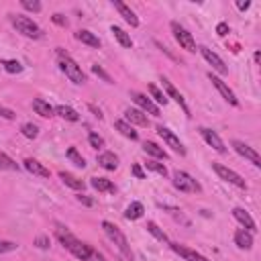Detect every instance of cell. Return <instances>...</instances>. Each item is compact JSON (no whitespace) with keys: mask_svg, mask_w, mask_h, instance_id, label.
<instances>
[{"mask_svg":"<svg viewBox=\"0 0 261 261\" xmlns=\"http://www.w3.org/2000/svg\"><path fill=\"white\" fill-rule=\"evenodd\" d=\"M21 131H23V135H25L27 139H35V137L39 135V127H37V125H33V123H25Z\"/></svg>","mask_w":261,"mask_h":261,"instance_id":"36","label":"cell"},{"mask_svg":"<svg viewBox=\"0 0 261 261\" xmlns=\"http://www.w3.org/2000/svg\"><path fill=\"white\" fill-rule=\"evenodd\" d=\"M208 80H210L212 82V86H214V88L222 94V98L224 100H227L229 104H233V106H239V100H237V96H235V92L229 88V86L227 84H224L220 78H216V76H212V74H208Z\"/></svg>","mask_w":261,"mask_h":261,"instance_id":"10","label":"cell"},{"mask_svg":"<svg viewBox=\"0 0 261 261\" xmlns=\"http://www.w3.org/2000/svg\"><path fill=\"white\" fill-rule=\"evenodd\" d=\"M212 169L218 173V178H220V180L229 182V184H233V186H237V188H241V190H245V188H247V182L243 180L235 169H231V167H227V165H222V163H212Z\"/></svg>","mask_w":261,"mask_h":261,"instance_id":"6","label":"cell"},{"mask_svg":"<svg viewBox=\"0 0 261 261\" xmlns=\"http://www.w3.org/2000/svg\"><path fill=\"white\" fill-rule=\"evenodd\" d=\"M147 165V169H151V171H155V173H159V176H167V169H165V165L163 163H157V161H147L145 163Z\"/></svg>","mask_w":261,"mask_h":261,"instance_id":"37","label":"cell"},{"mask_svg":"<svg viewBox=\"0 0 261 261\" xmlns=\"http://www.w3.org/2000/svg\"><path fill=\"white\" fill-rule=\"evenodd\" d=\"M92 188L94 190H98V192H116V186L110 182V180H106V178H92Z\"/></svg>","mask_w":261,"mask_h":261,"instance_id":"23","label":"cell"},{"mask_svg":"<svg viewBox=\"0 0 261 261\" xmlns=\"http://www.w3.org/2000/svg\"><path fill=\"white\" fill-rule=\"evenodd\" d=\"M78 200H80V202H84V204H88V206L92 204V200H90V198H86V196H82V194L78 196Z\"/></svg>","mask_w":261,"mask_h":261,"instance_id":"48","label":"cell"},{"mask_svg":"<svg viewBox=\"0 0 261 261\" xmlns=\"http://www.w3.org/2000/svg\"><path fill=\"white\" fill-rule=\"evenodd\" d=\"M173 186H176L180 192H186V194H196V192L202 190V186L186 171H176V173H173Z\"/></svg>","mask_w":261,"mask_h":261,"instance_id":"4","label":"cell"},{"mask_svg":"<svg viewBox=\"0 0 261 261\" xmlns=\"http://www.w3.org/2000/svg\"><path fill=\"white\" fill-rule=\"evenodd\" d=\"M143 212H145V208H143L141 202H131V206L127 208V212H125V218H129V220H137V218H141V216H143Z\"/></svg>","mask_w":261,"mask_h":261,"instance_id":"27","label":"cell"},{"mask_svg":"<svg viewBox=\"0 0 261 261\" xmlns=\"http://www.w3.org/2000/svg\"><path fill=\"white\" fill-rule=\"evenodd\" d=\"M143 151L153 155V157H157V159H167V153L157 145V143H153V141H145L143 143Z\"/></svg>","mask_w":261,"mask_h":261,"instance_id":"24","label":"cell"},{"mask_svg":"<svg viewBox=\"0 0 261 261\" xmlns=\"http://www.w3.org/2000/svg\"><path fill=\"white\" fill-rule=\"evenodd\" d=\"M216 33L220 35V37H224V35H229V25H227V23H218Z\"/></svg>","mask_w":261,"mask_h":261,"instance_id":"46","label":"cell"},{"mask_svg":"<svg viewBox=\"0 0 261 261\" xmlns=\"http://www.w3.org/2000/svg\"><path fill=\"white\" fill-rule=\"evenodd\" d=\"M171 31H173V37H176V41L184 47V49H188V51H196V41H194V37H192V33L190 31H186L180 23H171Z\"/></svg>","mask_w":261,"mask_h":261,"instance_id":"7","label":"cell"},{"mask_svg":"<svg viewBox=\"0 0 261 261\" xmlns=\"http://www.w3.org/2000/svg\"><path fill=\"white\" fill-rule=\"evenodd\" d=\"M59 67H61V72L72 80L74 84H84L86 82V74L82 72V67L72 59V57H63L59 59Z\"/></svg>","mask_w":261,"mask_h":261,"instance_id":"5","label":"cell"},{"mask_svg":"<svg viewBox=\"0 0 261 261\" xmlns=\"http://www.w3.org/2000/svg\"><path fill=\"white\" fill-rule=\"evenodd\" d=\"M125 120H127V123H131V125H139V127H147L149 125L145 112L143 110H137V108H129L125 112Z\"/></svg>","mask_w":261,"mask_h":261,"instance_id":"16","label":"cell"},{"mask_svg":"<svg viewBox=\"0 0 261 261\" xmlns=\"http://www.w3.org/2000/svg\"><path fill=\"white\" fill-rule=\"evenodd\" d=\"M157 133H159V137L163 139V141L173 149V151H176V153H180V155H186V147L182 145V141H180V139L176 137V135H173L167 127H159L157 129Z\"/></svg>","mask_w":261,"mask_h":261,"instance_id":"12","label":"cell"},{"mask_svg":"<svg viewBox=\"0 0 261 261\" xmlns=\"http://www.w3.org/2000/svg\"><path fill=\"white\" fill-rule=\"evenodd\" d=\"M90 110L94 112V116H98V118H102V114H100V110H98L96 106H92V104H90Z\"/></svg>","mask_w":261,"mask_h":261,"instance_id":"50","label":"cell"},{"mask_svg":"<svg viewBox=\"0 0 261 261\" xmlns=\"http://www.w3.org/2000/svg\"><path fill=\"white\" fill-rule=\"evenodd\" d=\"M235 243H237L239 249L249 251V249L253 247V235H251L249 231H245V229H241V231L235 233Z\"/></svg>","mask_w":261,"mask_h":261,"instance_id":"19","label":"cell"},{"mask_svg":"<svg viewBox=\"0 0 261 261\" xmlns=\"http://www.w3.org/2000/svg\"><path fill=\"white\" fill-rule=\"evenodd\" d=\"M0 169H8V171H16L19 165H16L6 153H0Z\"/></svg>","mask_w":261,"mask_h":261,"instance_id":"32","label":"cell"},{"mask_svg":"<svg viewBox=\"0 0 261 261\" xmlns=\"http://www.w3.org/2000/svg\"><path fill=\"white\" fill-rule=\"evenodd\" d=\"M253 59H255V63H259V59H261V53H259V51H255V55H253Z\"/></svg>","mask_w":261,"mask_h":261,"instance_id":"51","label":"cell"},{"mask_svg":"<svg viewBox=\"0 0 261 261\" xmlns=\"http://www.w3.org/2000/svg\"><path fill=\"white\" fill-rule=\"evenodd\" d=\"M51 21H53L55 25H59V27H67V19L63 14H53V16H51Z\"/></svg>","mask_w":261,"mask_h":261,"instance_id":"43","label":"cell"},{"mask_svg":"<svg viewBox=\"0 0 261 261\" xmlns=\"http://www.w3.org/2000/svg\"><path fill=\"white\" fill-rule=\"evenodd\" d=\"M237 6H239L241 10H245V8H249V6H251V2H237Z\"/></svg>","mask_w":261,"mask_h":261,"instance_id":"49","label":"cell"},{"mask_svg":"<svg viewBox=\"0 0 261 261\" xmlns=\"http://www.w3.org/2000/svg\"><path fill=\"white\" fill-rule=\"evenodd\" d=\"M161 82H163V86H165V90H167V94H169V96H171L173 100H176V102L180 104V106H182V110H184L186 114H190V110H188V106H186V100H184V96H182V94H180V92L176 90V86H173V84H171V82H169L167 78H163Z\"/></svg>","mask_w":261,"mask_h":261,"instance_id":"20","label":"cell"},{"mask_svg":"<svg viewBox=\"0 0 261 261\" xmlns=\"http://www.w3.org/2000/svg\"><path fill=\"white\" fill-rule=\"evenodd\" d=\"M131 98H133V102H135L143 112H149V114H153V116H159V106H155V104H153L145 94H141V92H131Z\"/></svg>","mask_w":261,"mask_h":261,"instance_id":"11","label":"cell"},{"mask_svg":"<svg viewBox=\"0 0 261 261\" xmlns=\"http://www.w3.org/2000/svg\"><path fill=\"white\" fill-rule=\"evenodd\" d=\"M200 135H202L204 141H206L208 145H210V147H214L218 153H224V151H227V147H224V143H222V139H220L212 129L202 127V129H200Z\"/></svg>","mask_w":261,"mask_h":261,"instance_id":"13","label":"cell"},{"mask_svg":"<svg viewBox=\"0 0 261 261\" xmlns=\"http://www.w3.org/2000/svg\"><path fill=\"white\" fill-rule=\"evenodd\" d=\"M76 39L82 41V43H86V45H90V47H100V39L96 37L94 33H90V31H78L76 33Z\"/></svg>","mask_w":261,"mask_h":261,"instance_id":"26","label":"cell"},{"mask_svg":"<svg viewBox=\"0 0 261 261\" xmlns=\"http://www.w3.org/2000/svg\"><path fill=\"white\" fill-rule=\"evenodd\" d=\"M198 51H200V53H202V57L208 61V63H210L214 69H216V72L218 74H229V67H227V63H224L216 53H214V51L212 49H208V47H198Z\"/></svg>","mask_w":261,"mask_h":261,"instance_id":"8","label":"cell"},{"mask_svg":"<svg viewBox=\"0 0 261 261\" xmlns=\"http://www.w3.org/2000/svg\"><path fill=\"white\" fill-rule=\"evenodd\" d=\"M169 247L176 251L180 257H184L186 261H208L204 255L196 253L194 249H190V247H186V245H180V243H169Z\"/></svg>","mask_w":261,"mask_h":261,"instance_id":"14","label":"cell"},{"mask_svg":"<svg viewBox=\"0 0 261 261\" xmlns=\"http://www.w3.org/2000/svg\"><path fill=\"white\" fill-rule=\"evenodd\" d=\"M133 176L139 178V180H143V178H145V173H143V169L139 167V165H133Z\"/></svg>","mask_w":261,"mask_h":261,"instance_id":"47","label":"cell"},{"mask_svg":"<svg viewBox=\"0 0 261 261\" xmlns=\"http://www.w3.org/2000/svg\"><path fill=\"white\" fill-rule=\"evenodd\" d=\"M112 33H114L116 41H118L120 45H123V47H129V49L133 47V39H131V35H129V33H125L120 27H112Z\"/></svg>","mask_w":261,"mask_h":261,"instance_id":"29","label":"cell"},{"mask_svg":"<svg viewBox=\"0 0 261 261\" xmlns=\"http://www.w3.org/2000/svg\"><path fill=\"white\" fill-rule=\"evenodd\" d=\"M10 21H12L14 29L19 31V33H23L25 37L39 39L41 35H43V31L39 29V25H37V23H33V21L29 19V16H23V14H12V16H10Z\"/></svg>","mask_w":261,"mask_h":261,"instance_id":"3","label":"cell"},{"mask_svg":"<svg viewBox=\"0 0 261 261\" xmlns=\"http://www.w3.org/2000/svg\"><path fill=\"white\" fill-rule=\"evenodd\" d=\"M233 147H235V151L241 155V157L249 159L255 167H261V157H259V153L253 147H249L247 143H243V141H233Z\"/></svg>","mask_w":261,"mask_h":261,"instance_id":"9","label":"cell"},{"mask_svg":"<svg viewBox=\"0 0 261 261\" xmlns=\"http://www.w3.org/2000/svg\"><path fill=\"white\" fill-rule=\"evenodd\" d=\"M2 65H4V69H6L8 74H21V72H23V65H21L19 61H14V59L2 61Z\"/></svg>","mask_w":261,"mask_h":261,"instance_id":"35","label":"cell"},{"mask_svg":"<svg viewBox=\"0 0 261 261\" xmlns=\"http://www.w3.org/2000/svg\"><path fill=\"white\" fill-rule=\"evenodd\" d=\"M114 8L120 12V16L131 25V27H139V19H137V14L127 6V4H123L120 0H114Z\"/></svg>","mask_w":261,"mask_h":261,"instance_id":"17","label":"cell"},{"mask_svg":"<svg viewBox=\"0 0 261 261\" xmlns=\"http://www.w3.org/2000/svg\"><path fill=\"white\" fill-rule=\"evenodd\" d=\"M0 116H4V118H8V120H12V118L16 116V112H12L10 108H4V106H0Z\"/></svg>","mask_w":261,"mask_h":261,"instance_id":"45","label":"cell"},{"mask_svg":"<svg viewBox=\"0 0 261 261\" xmlns=\"http://www.w3.org/2000/svg\"><path fill=\"white\" fill-rule=\"evenodd\" d=\"M23 8L31 10V12H39L41 10V2H37V0H23Z\"/></svg>","mask_w":261,"mask_h":261,"instance_id":"40","label":"cell"},{"mask_svg":"<svg viewBox=\"0 0 261 261\" xmlns=\"http://www.w3.org/2000/svg\"><path fill=\"white\" fill-rule=\"evenodd\" d=\"M92 74H96L98 78H102V80L106 82V84H114V82H112V78H110L106 72H104V69H102L100 65H92Z\"/></svg>","mask_w":261,"mask_h":261,"instance_id":"39","label":"cell"},{"mask_svg":"<svg viewBox=\"0 0 261 261\" xmlns=\"http://www.w3.org/2000/svg\"><path fill=\"white\" fill-rule=\"evenodd\" d=\"M16 249H19V245L14 241H0V253H10Z\"/></svg>","mask_w":261,"mask_h":261,"instance_id":"38","label":"cell"},{"mask_svg":"<svg viewBox=\"0 0 261 261\" xmlns=\"http://www.w3.org/2000/svg\"><path fill=\"white\" fill-rule=\"evenodd\" d=\"M145 229H147V233H151V235H153L155 239H157V241H161V243H169L167 235H165V233H163V231H161V229H159L153 220H149V222H147V227H145Z\"/></svg>","mask_w":261,"mask_h":261,"instance_id":"30","label":"cell"},{"mask_svg":"<svg viewBox=\"0 0 261 261\" xmlns=\"http://www.w3.org/2000/svg\"><path fill=\"white\" fill-rule=\"evenodd\" d=\"M35 243H37V247H39V249H49V239H47L45 235L37 237V241H35Z\"/></svg>","mask_w":261,"mask_h":261,"instance_id":"44","label":"cell"},{"mask_svg":"<svg viewBox=\"0 0 261 261\" xmlns=\"http://www.w3.org/2000/svg\"><path fill=\"white\" fill-rule=\"evenodd\" d=\"M147 90H149V94H151V96H153L155 100H157L159 104H167V96H165V94H163V92H161V90L157 88V86L149 84V86H147Z\"/></svg>","mask_w":261,"mask_h":261,"instance_id":"33","label":"cell"},{"mask_svg":"<svg viewBox=\"0 0 261 261\" xmlns=\"http://www.w3.org/2000/svg\"><path fill=\"white\" fill-rule=\"evenodd\" d=\"M88 261H106V257H104L102 253H98L94 247L90 249V255H88Z\"/></svg>","mask_w":261,"mask_h":261,"instance_id":"42","label":"cell"},{"mask_svg":"<svg viewBox=\"0 0 261 261\" xmlns=\"http://www.w3.org/2000/svg\"><path fill=\"white\" fill-rule=\"evenodd\" d=\"M98 165L104 167V169H108V171H112V169L118 167V157H116L114 153H110V151L100 153V155H98Z\"/></svg>","mask_w":261,"mask_h":261,"instance_id":"21","label":"cell"},{"mask_svg":"<svg viewBox=\"0 0 261 261\" xmlns=\"http://www.w3.org/2000/svg\"><path fill=\"white\" fill-rule=\"evenodd\" d=\"M88 141H90V145H92L94 149L104 147V139H102L100 135H96V133H90V135H88Z\"/></svg>","mask_w":261,"mask_h":261,"instance_id":"41","label":"cell"},{"mask_svg":"<svg viewBox=\"0 0 261 261\" xmlns=\"http://www.w3.org/2000/svg\"><path fill=\"white\" fill-rule=\"evenodd\" d=\"M33 110L37 112L39 116H45V118H49V116L55 114V108L51 106L49 102H45L43 98H35V100H33Z\"/></svg>","mask_w":261,"mask_h":261,"instance_id":"18","label":"cell"},{"mask_svg":"<svg viewBox=\"0 0 261 261\" xmlns=\"http://www.w3.org/2000/svg\"><path fill=\"white\" fill-rule=\"evenodd\" d=\"M57 239L63 243V247L72 253L74 257L82 259V261H88V255H90V245H86V243H82L78 237H74L72 233H69L67 229L63 227H57Z\"/></svg>","mask_w":261,"mask_h":261,"instance_id":"1","label":"cell"},{"mask_svg":"<svg viewBox=\"0 0 261 261\" xmlns=\"http://www.w3.org/2000/svg\"><path fill=\"white\" fill-rule=\"evenodd\" d=\"M114 129H116L120 135H125V137H129V139H133V141L139 137V135H137V131H135V129L127 123V120H116V123H114Z\"/></svg>","mask_w":261,"mask_h":261,"instance_id":"28","label":"cell"},{"mask_svg":"<svg viewBox=\"0 0 261 261\" xmlns=\"http://www.w3.org/2000/svg\"><path fill=\"white\" fill-rule=\"evenodd\" d=\"M59 178H61V182H63L65 186H69V188H74V190H84V182H82L80 178H76L74 173L59 171Z\"/></svg>","mask_w":261,"mask_h":261,"instance_id":"25","label":"cell"},{"mask_svg":"<svg viewBox=\"0 0 261 261\" xmlns=\"http://www.w3.org/2000/svg\"><path fill=\"white\" fill-rule=\"evenodd\" d=\"M55 112H57L61 118H65V120H72V123L80 120V114H78L74 108H69V106H57V108H55Z\"/></svg>","mask_w":261,"mask_h":261,"instance_id":"31","label":"cell"},{"mask_svg":"<svg viewBox=\"0 0 261 261\" xmlns=\"http://www.w3.org/2000/svg\"><path fill=\"white\" fill-rule=\"evenodd\" d=\"M102 229H104V233L108 235V239L118 247L120 253H123L127 259H133V251H131L129 241H127V237L123 235V231H120L116 224H112V222H108V220H104V222H102Z\"/></svg>","mask_w":261,"mask_h":261,"instance_id":"2","label":"cell"},{"mask_svg":"<svg viewBox=\"0 0 261 261\" xmlns=\"http://www.w3.org/2000/svg\"><path fill=\"white\" fill-rule=\"evenodd\" d=\"M25 169L33 176H39V178H49V169L45 165H41L39 161L35 159H25Z\"/></svg>","mask_w":261,"mask_h":261,"instance_id":"22","label":"cell"},{"mask_svg":"<svg viewBox=\"0 0 261 261\" xmlns=\"http://www.w3.org/2000/svg\"><path fill=\"white\" fill-rule=\"evenodd\" d=\"M67 157L72 159V161H74L78 167H84V165H86L84 157H82V155L78 153V149H76V147H69V149H67Z\"/></svg>","mask_w":261,"mask_h":261,"instance_id":"34","label":"cell"},{"mask_svg":"<svg viewBox=\"0 0 261 261\" xmlns=\"http://www.w3.org/2000/svg\"><path fill=\"white\" fill-rule=\"evenodd\" d=\"M233 216L245 227V231H249L251 235L257 231V227H255V220L251 218V214L245 210V208H233Z\"/></svg>","mask_w":261,"mask_h":261,"instance_id":"15","label":"cell"}]
</instances>
